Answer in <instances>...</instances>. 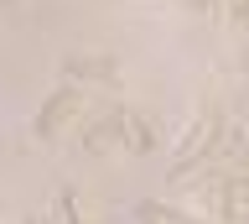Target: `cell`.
<instances>
[{
  "instance_id": "obj_3",
  "label": "cell",
  "mask_w": 249,
  "mask_h": 224,
  "mask_svg": "<svg viewBox=\"0 0 249 224\" xmlns=\"http://www.w3.org/2000/svg\"><path fill=\"white\" fill-rule=\"evenodd\" d=\"M124 136H130V151H156V130H151V120L145 115H135V110H124Z\"/></svg>"
},
{
  "instance_id": "obj_5",
  "label": "cell",
  "mask_w": 249,
  "mask_h": 224,
  "mask_svg": "<svg viewBox=\"0 0 249 224\" xmlns=\"http://www.w3.org/2000/svg\"><path fill=\"white\" fill-rule=\"evenodd\" d=\"M52 219H57V224H83V219H78L73 193H57V198H52Z\"/></svg>"
},
{
  "instance_id": "obj_1",
  "label": "cell",
  "mask_w": 249,
  "mask_h": 224,
  "mask_svg": "<svg viewBox=\"0 0 249 224\" xmlns=\"http://www.w3.org/2000/svg\"><path fill=\"white\" fill-rule=\"evenodd\" d=\"M78 115H83V89H73V83H62L57 94L42 104V115L31 120V130L42 136V141H52V136H62V130L73 125Z\"/></svg>"
},
{
  "instance_id": "obj_4",
  "label": "cell",
  "mask_w": 249,
  "mask_h": 224,
  "mask_svg": "<svg viewBox=\"0 0 249 224\" xmlns=\"http://www.w3.org/2000/svg\"><path fill=\"white\" fill-rule=\"evenodd\" d=\"M120 130H124V110H114V115H109V120H99V125H93L89 136H83V146H89V151H104V146L114 141Z\"/></svg>"
},
{
  "instance_id": "obj_2",
  "label": "cell",
  "mask_w": 249,
  "mask_h": 224,
  "mask_svg": "<svg viewBox=\"0 0 249 224\" xmlns=\"http://www.w3.org/2000/svg\"><path fill=\"white\" fill-rule=\"evenodd\" d=\"M68 73H73V79H93V83H114L120 79L114 58H68Z\"/></svg>"
}]
</instances>
